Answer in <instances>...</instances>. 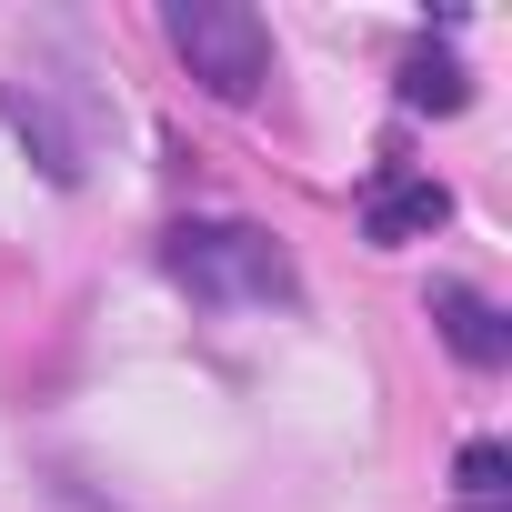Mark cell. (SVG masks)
I'll use <instances>...</instances> for the list:
<instances>
[{
    "label": "cell",
    "mask_w": 512,
    "mask_h": 512,
    "mask_svg": "<svg viewBox=\"0 0 512 512\" xmlns=\"http://www.w3.org/2000/svg\"><path fill=\"white\" fill-rule=\"evenodd\" d=\"M161 262H171V282L191 302H221V312H272V302L302 292L292 262H282V241L251 231V221H181L161 241Z\"/></svg>",
    "instance_id": "1"
},
{
    "label": "cell",
    "mask_w": 512,
    "mask_h": 512,
    "mask_svg": "<svg viewBox=\"0 0 512 512\" xmlns=\"http://www.w3.org/2000/svg\"><path fill=\"white\" fill-rule=\"evenodd\" d=\"M171 51L191 61V81L211 91V101H251L272 81V31H262V11H241V0H171Z\"/></svg>",
    "instance_id": "2"
},
{
    "label": "cell",
    "mask_w": 512,
    "mask_h": 512,
    "mask_svg": "<svg viewBox=\"0 0 512 512\" xmlns=\"http://www.w3.org/2000/svg\"><path fill=\"white\" fill-rule=\"evenodd\" d=\"M432 332H442L472 372H502V362H512V322H502V302H482L472 282H432Z\"/></svg>",
    "instance_id": "3"
},
{
    "label": "cell",
    "mask_w": 512,
    "mask_h": 512,
    "mask_svg": "<svg viewBox=\"0 0 512 512\" xmlns=\"http://www.w3.org/2000/svg\"><path fill=\"white\" fill-rule=\"evenodd\" d=\"M442 221H452V191L422 181V171H382L372 201H362V231H372V241H422V231H442Z\"/></svg>",
    "instance_id": "4"
},
{
    "label": "cell",
    "mask_w": 512,
    "mask_h": 512,
    "mask_svg": "<svg viewBox=\"0 0 512 512\" xmlns=\"http://www.w3.org/2000/svg\"><path fill=\"white\" fill-rule=\"evenodd\" d=\"M402 101H412V111H462V101H472V71H462L452 51L422 41V51L402 61Z\"/></svg>",
    "instance_id": "5"
},
{
    "label": "cell",
    "mask_w": 512,
    "mask_h": 512,
    "mask_svg": "<svg viewBox=\"0 0 512 512\" xmlns=\"http://www.w3.org/2000/svg\"><path fill=\"white\" fill-rule=\"evenodd\" d=\"M452 482H462V512H502V492H512V452H502V442H472Z\"/></svg>",
    "instance_id": "6"
}]
</instances>
